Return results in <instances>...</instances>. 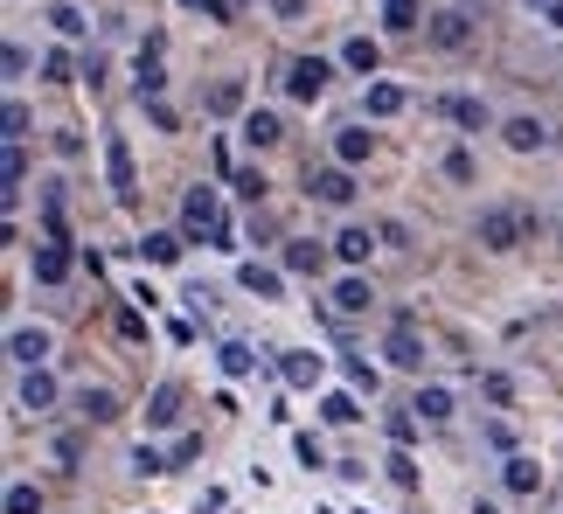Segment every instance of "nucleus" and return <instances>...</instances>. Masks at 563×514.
<instances>
[{
	"label": "nucleus",
	"mask_w": 563,
	"mask_h": 514,
	"mask_svg": "<svg viewBox=\"0 0 563 514\" xmlns=\"http://www.w3.org/2000/svg\"><path fill=\"white\" fill-rule=\"evenodd\" d=\"M181 237H209L216 251H230V216H223L216 188H188V202H181Z\"/></svg>",
	"instance_id": "obj_1"
},
{
	"label": "nucleus",
	"mask_w": 563,
	"mask_h": 514,
	"mask_svg": "<svg viewBox=\"0 0 563 514\" xmlns=\"http://www.w3.org/2000/svg\"><path fill=\"white\" fill-rule=\"evenodd\" d=\"M529 223H536V216H522V209H487V216H480V244H487V251H515V237H522Z\"/></svg>",
	"instance_id": "obj_2"
},
{
	"label": "nucleus",
	"mask_w": 563,
	"mask_h": 514,
	"mask_svg": "<svg viewBox=\"0 0 563 514\" xmlns=\"http://www.w3.org/2000/svg\"><path fill=\"white\" fill-rule=\"evenodd\" d=\"M327 77H334V70H327V63H320V56H299V63H292V70H285V91H292V98H299V105H313V98H320V91H327Z\"/></svg>",
	"instance_id": "obj_3"
},
{
	"label": "nucleus",
	"mask_w": 563,
	"mask_h": 514,
	"mask_svg": "<svg viewBox=\"0 0 563 514\" xmlns=\"http://www.w3.org/2000/svg\"><path fill=\"white\" fill-rule=\"evenodd\" d=\"M306 188H313V202H327V209H348V202H355V174H348V167H320Z\"/></svg>",
	"instance_id": "obj_4"
},
{
	"label": "nucleus",
	"mask_w": 563,
	"mask_h": 514,
	"mask_svg": "<svg viewBox=\"0 0 563 514\" xmlns=\"http://www.w3.org/2000/svg\"><path fill=\"white\" fill-rule=\"evenodd\" d=\"M390 362H397V369H424V341H418V313H397V334H390Z\"/></svg>",
	"instance_id": "obj_5"
},
{
	"label": "nucleus",
	"mask_w": 563,
	"mask_h": 514,
	"mask_svg": "<svg viewBox=\"0 0 563 514\" xmlns=\"http://www.w3.org/2000/svg\"><path fill=\"white\" fill-rule=\"evenodd\" d=\"M70 264H77L70 244H63V237H49V244L35 251V278H42V285H63V278H70Z\"/></svg>",
	"instance_id": "obj_6"
},
{
	"label": "nucleus",
	"mask_w": 563,
	"mask_h": 514,
	"mask_svg": "<svg viewBox=\"0 0 563 514\" xmlns=\"http://www.w3.org/2000/svg\"><path fill=\"white\" fill-rule=\"evenodd\" d=\"M431 42H438V49H466V42H473V21H466L459 7H445V14H431Z\"/></svg>",
	"instance_id": "obj_7"
},
{
	"label": "nucleus",
	"mask_w": 563,
	"mask_h": 514,
	"mask_svg": "<svg viewBox=\"0 0 563 514\" xmlns=\"http://www.w3.org/2000/svg\"><path fill=\"white\" fill-rule=\"evenodd\" d=\"M7 355H14L21 369H42V355H49V334H42V327H14V341H7Z\"/></svg>",
	"instance_id": "obj_8"
},
{
	"label": "nucleus",
	"mask_w": 563,
	"mask_h": 514,
	"mask_svg": "<svg viewBox=\"0 0 563 514\" xmlns=\"http://www.w3.org/2000/svg\"><path fill=\"white\" fill-rule=\"evenodd\" d=\"M174 417H181V389H174V383H160L153 396H146V424H153V431H167Z\"/></svg>",
	"instance_id": "obj_9"
},
{
	"label": "nucleus",
	"mask_w": 563,
	"mask_h": 514,
	"mask_svg": "<svg viewBox=\"0 0 563 514\" xmlns=\"http://www.w3.org/2000/svg\"><path fill=\"white\" fill-rule=\"evenodd\" d=\"M320 369H327L320 355H279V376L292 389H313V383H320Z\"/></svg>",
	"instance_id": "obj_10"
},
{
	"label": "nucleus",
	"mask_w": 563,
	"mask_h": 514,
	"mask_svg": "<svg viewBox=\"0 0 563 514\" xmlns=\"http://www.w3.org/2000/svg\"><path fill=\"white\" fill-rule=\"evenodd\" d=\"M105 167H112V188L133 202V146H126V139H112V146H105Z\"/></svg>",
	"instance_id": "obj_11"
},
{
	"label": "nucleus",
	"mask_w": 563,
	"mask_h": 514,
	"mask_svg": "<svg viewBox=\"0 0 563 514\" xmlns=\"http://www.w3.org/2000/svg\"><path fill=\"white\" fill-rule=\"evenodd\" d=\"M237 278H244V292H258V299H279V292H285V278L272 271V264H244Z\"/></svg>",
	"instance_id": "obj_12"
},
{
	"label": "nucleus",
	"mask_w": 563,
	"mask_h": 514,
	"mask_svg": "<svg viewBox=\"0 0 563 514\" xmlns=\"http://www.w3.org/2000/svg\"><path fill=\"white\" fill-rule=\"evenodd\" d=\"M369 251H376L369 230H341V237H334V257H341V264H369Z\"/></svg>",
	"instance_id": "obj_13"
},
{
	"label": "nucleus",
	"mask_w": 563,
	"mask_h": 514,
	"mask_svg": "<svg viewBox=\"0 0 563 514\" xmlns=\"http://www.w3.org/2000/svg\"><path fill=\"white\" fill-rule=\"evenodd\" d=\"M49 403H56V383H49L42 369H28V376H21V410H49Z\"/></svg>",
	"instance_id": "obj_14"
},
{
	"label": "nucleus",
	"mask_w": 563,
	"mask_h": 514,
	"mask_svg": "<svg viewBox=\"0 0 563 514\" xmlns=\"http://www.w3.org/2000/svg\"><path fill=\"white\" fill-rule=\"evenodd\" d=\"M320 264H327V251H320V244H285V271H299V278H320Z\"/></svg>",
	"instance_id": "obj_15"
},
{
	"label": "nucleus",
	"mask_w": 563,
	"mask_h": 514,
	"mask_svg": "<svg viewBox=\"0 0 563 514\" xmlns=\"http://www.w3.org/2000/svg\"><path fill=\"white\" fill-rule=\"evenodd\" d=\"M411 410H418L424 424H445V417H452V389H418V403H411Z\"/></svg>",
	"instance_id": "obj_16"
},
{
	"label": "nucleus",
	"mask_w": 563,
	"mask_h": 514,
	"mask_svg": "<svg viewBox=\"0 0 563 514\" xmlns=\"http://www.w3.org/2000/svg\"><path fill=\"white\" fill-rule=\"evenodd\" d=\"M181 244H188V237H174V230H153L140 251L153 257V264H181Z\"/></svg>",
	"instance_id": "obj_17"
},
{
	"label": "nucleus",
	"mask_w": 563,
	"mask_h": 514,
	"mask_svg": "<svg viewBox=\"0 0 563 514\" xmlns=\"http://www.w3.org/2000/svg\"><path fill=\"white\" fill-rule=\"evenodd\" d=\"M341 63H348V70H362V77H369V70H376V63H383V49H376V42H369V35H355V42H348V49H341Z\"/></svg>",
	"instance_id": "obj_18"
},
{
	"label": "nucleus",
	"mask_w": 563,
	"mask_h": 514,
	"mask_svg": "<svg viewBox=\"0 0 563 514\" xmlns=\"http://www.w3.org/2000/svg\"><path fill=\"white\" fill-rule=\"evenodd\" d=\"M0 181H7V202H14V188L28 181V153H21V139H7V160H0Z\"/></svg>",
	"instance_id": "obj_19"
},
{
	"label": "nucleus",
	"mask_w": 563,
	"mask_h": 514,
	"mask_svg": "<svg viewBox=\"0 0 563 514\" xmlns=\"http://www.w3.org/2000/svg\"><path fill=\"white\" fill-rule=\"evenodd\" d=\"M334 313H369V285L362 278H341L334 285Z\"/></svg>",
	"instance_id": "obj_20"
},
{
	"label": "nucleus",
	"mask_w": 563,
	"mask_h": 514,
	"mask_svg": "<svg viewBox=\"0 0 563 514\" xmlns=\"http://www.w3.org/2000/svg\"><path fill=\"white\" fill-rule=\"evenodd\" d=\"M543 487V466L536 459H508V494H536Z\"/></svg>",
	"instance_id": "obj_21"
},
{
	"label": "nucleus",
	"mask_w": 563,
	"mask_h": 514,
	"mask_svg": "<svg viewBox=\"0 0 563 514\" xmlns=\"http://www.w3.org/2000/svg\"><path fill=\"white\" fill-rule=\"evenodd\" d=\"M244 139H251V146H279L285 126L272 119V112H251V119H244Z\"/></svg>",
	"instance_id": "obj_22"
},
{
	"label": "nucleus",
	"mask_w": 563,
	"mask_h": 514,
	"mask_svg": "<svg viewBox=\"0 0 563 514\" xmlns=\"http://www.w3.org/2000/svg\"><path fill=\"white\" fill-rule=\"evenodd\" d=\"M508 146H515V153H536V146H543V126H536V119H508Z\"/></svg>",
	"instance_id": "obj_23"
},
{
	"label": "nucleus",
	"mask_w": 563,
	"mask_h": 514,
	"mask_svg": "<svg viewBox=\"0 0 563 514\" xmlns=\"http://www.w3.org/2000/svg\"><path fill=\"white\" fill-rule=\"evenodd\" d=\"M397 112H404V91L397 84H376L369 91V119H397Z\"/></svg>",
	"instance_id": "obj_24"
},
{
	"label": "nucleus",
	"mask_w": 563,
	"mask_h": 514,
	"mask_svg": "<svg viewBox=\"0 0 563 514\" xmlns=\"http://www.w3.org/2000/svg\"><path fill=\"white\" fill-rule=\"evenodd\" d=\"M216 362H223V376H251V369H258V355H251L244 341H223V355H216Z\"/></svg>",
	"instance_id": "obj_25"
},
{
	"label": "nucleus",
	"mask_w": 563,
	"mask_h": 514,
	"mask_svg": "<svg viewBox=\"0 0 563 514\" xmlns=\"http://www.w3.org/2000/svg\"><path fill=\"white\" fill-rule=\"evenodd\" d=\"M84 417H91V424H112V417H119V396H112V389H84Z\"/></svg>",
	"instance_id": "obj_26"
},
{
	"label": "nucleus",
	"mask_w": 563,
	"mask_h": 514,
	"mask_svg": "<svg viewBox=\"0 0 563 514\" xmlns=\"http://www.w3.org/2000/svg\"><path fill=\"white\" fill-rule=\"evenodd\" d=\"M320 417H327V424H355L362 410H355V396H348V389H334V396H320Z\"/></svg>",
	"instance_id": "obj_27"
},
{
	"label": "nucleus",
	"mask_w": 563,
	"mask_h": 514,
	"mask_svg": "<svg viewBox=\"0 0 563 514\" xmlns=\"http://www.w3.org/2000/svg\"><path fill=\"white\" fill-rule=\"evenodd\" d=\"M334 153H341V167H362V160H369V132H341Z\"/></svg>",
	"instance_id": "obj_28"
},
{
	"label": "nucleus",
	"mask_w": 563,
	"mask_h": 514,
	"mask_svg": "<svg viewBox=\"0 0 563 514\" xmlns=\"http://www.w3.org/2000/svg\"><path fill=\"white\" fill-rule=\"evenodd\" d=\"M445 112H452V119H459V126H487V105H480V98H445Z\"/></svg>",
	"instance_id": "obj_29"
},
{
	"label": "nucleus",
	"mask_w": 563,
	"mask_h": 514,
	"mask_svg": "<svg viewBox=\"0 0 563 514\" xmlns=\"http://www.w3.org/2000/svg\"><path fill=\"white\" fill-rule=\"evenodd\" d=\"M237 105H244V84H237V77H230V84H216V91H209V112H237Z\"/></svg>",
	"instance_id": "obj_30"
},
{
	"label": "nucleus",
	"mask_w": 563,
	"mask_h": 514,
	"mask_svg": "<svg viewBox=\"0 0 563 514\" xmlns=\"http://www.w3.org/2000/svg\"><path fill=\"white\" fill-rule=\"evenodd\" d=\"M160 84H167V77H160V63H153V49H146V56H140V105H146V98H160Z\"/></svg>",
	"instance_id": "obj_31"
},
{
	"label": "nucleus",
	"mask_w": 563,
	"mask_h": 514,
	"mask_svg": "<svg viewBox=\"0 0 563 514\" xmlns=\"http://www.w3.org/2000/svg\"><path fill=\"white\" fill-rule=\"evenodd\" d=\"M383 21H390L397 35H404V28H418V0H390V7H383Z\"/></svg>",
	"instance_id": "obj_32"
},
{
	"label": "nucleus",
	"mask_w": 563,
	"mask_h": 514,
	"mask_svg": "<svg viewBox=\"0 0 563 514\" xmlns=\"http://www.w3.org/2000/svg\"><path fill=\"white\" fill-rule=\"evenodd\" d=\"M7 514H42V494L35 487H7Z\"/></svg>",
	"instance_id": "obj_33"
},
{
	"label": "nucleus",
	"mask_w": 563,
	"mask_h": 514,
	"mask_svg": "<svg viewBox=\"0 0 563 514\" xmlns=\"http://www.w3.org/2000/svg\"><path fill=\"white\" fill-rule=\"evenodd\" d=\"M0 132H7V139H28V105H7V112H0Z\"/></svg>",
	"instance_id": "obj_34"
},
{
	"label": "nucleus",
	"mask_w": 563,
	"mask_h": 514,
	"mask_svg": "<svg viewBox=\"0 0 563 514\" xmlns=\"http://www.w3.org/2000/svg\"><path fill=\"white\" fill-rule=\"evenodd\" d=\"M133 473H174V459H160L153 445H140V452H133Z\"/></svg>",
	"instance_id": "obj_35"
},
{
	"label": "nucleus",
	"mask_w": 563,
	"mask_h": 514,
	"mask_svg": "<svg viewBox=\"0 0 563 514\" xmlns=\"http://www.w3.org/2000/svg\"><path fill=\"white\" fill-rule=\"evenodd\" d=\"M42 77H49V84H70V56L49 49V56H42Z\"/></svg>",
	"instance_id": "obj_36"
},
{
	"label": "nucleus",
	"mask_w": 563,
	"mask_h": 514,
	"mask_svg": "<svg viewBox=\"0 0 563 514\" xmlns=\"http://www.w3.org/2000/svg\"><path fill=\"white\" fill-rule=\"evenodd\" d=\"M237 195H244V202H265V174L244 167V174H237Z\"/></svg>",
	"instance_id": "obj_37"
},
{
	"label": "nucleus",
	"mask_w": 563,
	"mask_h": 514,
	"mask_svg": "<svg viewBox=\"0 0 563 514\" xmlns=\"http://www.w3.org/2000/svg\"><path fill=\"white\" fill-rule=\"evenodd\" d=\"M49 21H56L63 35H84V14H77V7H49Z\"/></svg>",
	"instance_id": "obj_38"
},
{
	"label": "nucleus",
	"mask_w": 563,
	"mask_h": 514,
	"mask_svg": "<svg viewBox=\"0 0 563 514\" xmlns=\"http://www.w3.org/2000/svg\"><path fill=\"white\" fill-rule=\"evenodd\" d=\"M445 174H452V181H473V153H466V146H459V153H445Z\"/></svg>",
	"instance_id": "obj_39"
},
{
	"label": "nucleus",
	"mask_w": 563,
	"mask_h": 514,
	"mask_svg": "<svg viewBox=\"0 0 563 514\" xmlns=\"http://www.w3.org/2000/svg\"><path fill=\"white\" fill-rule=\"evenodd\" d=\"M390 480H397V487H418V466H411L404 452H390Z\"/></svg>",
	"instance_id": "obj_40"
},
{
	"label": "nucleus",
	"mask_w": 563,
	"mask_h": 514,
	"mask_svg": "<svg viewBox=\"0 0 563 514\" xmlns=\"http://www.w3.org/2000/svg\"><path fill=\"white\" fill-rule=\"evenodd\" d=\"M348 383H355V389H369V396H376V369H369V362L355 355V362H348Z\"/></svg>",
	"instance_id": "obj_41"
},
{
	"label": "nucleus",
	"mask_w": 563,
	"mask_h": 514,
	"mask_svg": "<svg viewBox=\"0 0 563 514\" xmlns=\"http://www.w3.org/2000/svg\"><path fill=\"white\" fill-rule=\"evenodd\" d=\"M272 7H279L285 21H299V14H306V0H272Z\"/></svg>",
	"instance_id": "obj_42"
},
{
	"label": "nucleus",
	"mask_w": 563,
	"mask_h": 514,
	"mask_svg": "<svg viewBox=\"0 0 563 514\" xmlns=\"http://www.w3.org/2000/svg\"><path fill=\"white\" fill-rule=\"evenodd\" d=\"M550 28H563V0H557V7H550Z\"/></svg>",
	"instance_id": "obj_43"
},
{
	"label": "nucleus",
	"mask_w": 563,
	"mask_h": 514,
	"mask_svg": "<svg viewBox=\"0 0 563 514\" xmlns=\"http://www.w3.org/2000/svg\"><path fill=\"white\" fill-rule=\"evenodd\" d=\"M181 7H216V0H181Z\"/></svg>",
	"instance_id": "obj_44"
},
{
	"label": "nucleus",
	"mask_w": 563,
	"mask_h": 514,
	"mask_svg": "<svg viewBox=\"0 0 563 514\" xmlns=\"http://www.w3.org/2000/svg\"><path fill=\"white\" fill-rule=\"evenodd\" d=\"M529 7H557V0H529Z\"/></svg>",
	"instance_id": "obj_45"
}]
</instances>
